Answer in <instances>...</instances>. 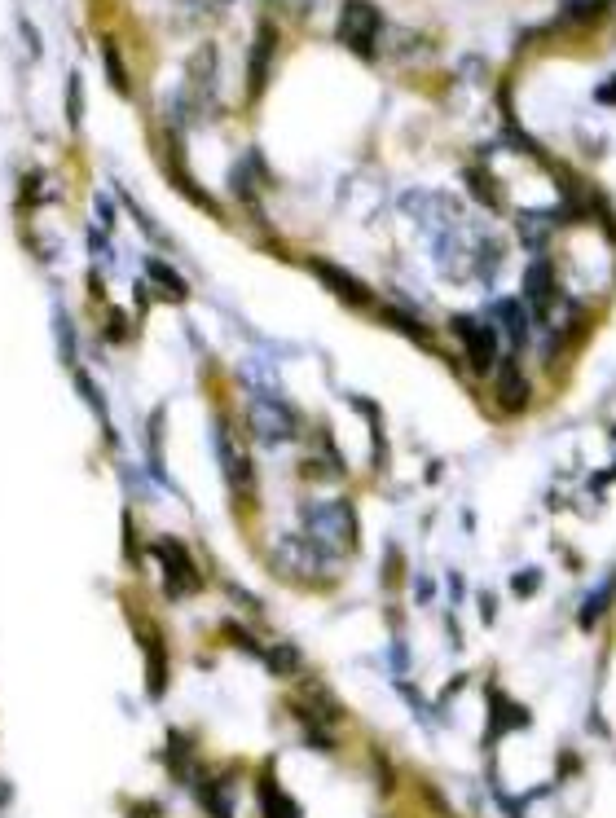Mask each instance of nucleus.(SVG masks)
<instances>
[{"mask_svg":"<svg viewBox=\"0 0 616 818\" xmlns=\"http://www.w3.org/2000/svg\"><path fill=\"white\" fill-rule=\"evenodd\" d=\"M154 559L163 563V577H168V594H185V590H198V572L190 555H185L176 541H159L154 546Z\"/></svg>","mask_w":616,"mask_h":818,"instance_id":"39448f33","label":"nucleus"},{"mask_svg":"<svg viewBox=\"0 0 616 818\" xmlns=\"http://www.w3.org/2000/svg\"><path fill=\"white\" fill-rule=\"evenodd\" d=\"M528 300H537L533 308H546V300H550V273H546V264H533V273H528Z\"/></svg>","mask_w":616,"mask_h":818,"instance_id":"f8f14e48","label":"nucleus"},{"mask_svg":"<svg viewBox=\"0 0 616 818\" xmlns=\"http://www.w3.org/2000/svg\"><path fill=\"white\" fill-rule=\"evenodd\" d=\"M260 810H264V818H300V805L278 788L273 770H264V779H260Z\"/></svg>","mask_w":616,"mask_h":818,"instance_id":"0eeeda50","label":"nucleus"},{"mask_svg":"<svg viewBox=\"0 0 616 818\" xmlns=\"http://www.w3.org/2000/svg\"><path fill=\"white\" fill-rule=\"evenodd\" d=\"M304 533L317 555H352L357 550V515L348 502H317L304 519Z\"/></svg>","mask_w":616,"mask_h":818,"instance_id":"f257e3e1","label":"nucleus"},{"mask_svg":"<svg viewBox=\"0 0 616 818\" xmlns=\"http://www.w3.org/2000/svg\"><path fill=\"white\" fill-rule=\"evenodd\" d=\"M66 93H71V97H66V110H71V124L80 128V75H71V88H66Z\"/></svg>","mask_w":616,"mask_h":818,"instance_id":"2eb2a0df","label":"nucleus"},{"mask_svg":"<svg viewBox=\"0 0 616 818\" xmlns=\"http://www.w3.org/2000/svg\"><path fill=\"white\" fill-rule=\"evenodd\" d=\"M313 269H317V278H322L326 286H335V291L344 295L348 304H357V308H366V304H370V291H366V286L352 282L344 269H335V264H313Z\"/></svg>","mask_w":616,"mask_h":818,"instance_id":"6e6552de","label":"nucleus"},{"mask_svg":"<svg viewBox=\"0 0 616 818\" xmlns=\"http://www.w3.org/2000/svg\"><path fill=\"white\" fill-rule=\"evenodd\" d=\"M335 36H339V44H348L357 58H374V44H379V36H383L379 5H370V0H348V5L339 9Z\"/></svg>","mask_w":616,"mask_h":818,"instance_id":"f03ea898","label":"nucleus"},{"mask_svg":"<svg viewBox=\"0 0 616 818\" xmlns=\"http://www.w3.org/2000/svg\"><path fill=\"white\" fill-rule=\"evenodd\" d=\"M528 401V388H524V379L515 370H506V379H502V405L506 409H520Z\"/></svg>","mask_w":616,"mask_h":818,"instance_id":"ddd939ff","label":"nucleus"},{"mask_svg":"<svg viewBox=\"0 0 616 818\" xmlns=\"http://www.w3.org/2000/svg\"><path fill=\"white\" fill-rule=\"evenodd\" d=\"M102 53H106V75H110V84L119 88V97H128V71H124V62H119V49L106 40Z\"/></svg>","mask_w":616,"mask_h":818,"instance_id":"9b49d317","label":"nucleus"},{"mask_svg":"<svg viewBox=\"0 0 616 818\" xmlns=\"http://www.w3.org/2000/svg\"><path fill=\"white\" fill-rule=\"evenodd\" d=\"M247 423H251V431H256L264 445H282V440L295 436V414L278 401V396H251Z\"/></svg>","mask_w":616,"mask_h":818,"instance_id":"7ed1b4c3","label":"nucleus"},{"mask_svg":"<svg viewBox=\"0 0 616 818\" xmlns=\"http://www.w3.org/2000/svg\"><path fill=\"white\" fill-rule=\"evenodd\" d=\"M603 9H608V0H564V18H577V22L599 18Z\"/></svg>","mask_w":616,"mask_h":818,"instance_id":"4468645a","label":"nucleus"},{"mask_svg":"<svg viewBox=\"0 0 616 818\" xmlns=\"http://www.w3.org/2000/svg\"><path fill=\"white\" fill-rule=\"evenodd\" d=\"M454 330L462 335V348H467L471 366H476V370H489L493 357H498V339H493V330H484L480 322H467V317H458Z\"/></svg>","mask_w":616,"mask_h":818,"instance_id":"423d86ee","label":"nucleus"},{"mask_svg":"<svg viewBox=\"0 0 616 818\" xmlns=\"http://www.w3.org/2000/svg\"><path fill=\"white\" fill-rule=\"evenodd\" d=\"M269 53H273V27H264L256 36V49H251V93H260L264 71H269Z\"/></svg>","mask_w":616,"mask_h":818,"instance_id":"9d476101","label":"nucleus"},{"mask_svg":"<svg viewBox=\"0 0 616 818\" xmlns=\"http://www.w3.org/2000/svg\"><path fill=\"white\" fill-rule=\"evenodd\" d=\"M493 313H498L502 330L511 335V348H520L528 339V322H524V304L520 300H493Z\"/></svg>","mask_w":616,"mask_h":818,"instance_id":"1a4fd4ad","label":"nucleus"},{"mask_svg":"<svg viewBox=\"0 0 616 818\" xmlns=\"http://www.w3.org/2000/svg\"><path fill=\"white\" fill-rule=\"evenodd\" d=\"M216 458H220V471H225L229 493L247 497L251 493V458H247V449L238 445V436L229 427H216Z\"/></svg>","mask_w":616,"mask_h":818,"instance_id":"20e7f679","label":"nucleus"}]
</instances>
